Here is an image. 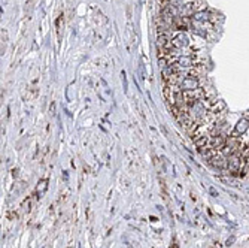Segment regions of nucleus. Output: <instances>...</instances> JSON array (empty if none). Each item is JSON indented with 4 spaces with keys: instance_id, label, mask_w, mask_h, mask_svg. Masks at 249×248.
<instances>
[{
    "instance_id": "0eeeda50",
    "label": "nucleus",
    "mask_w": 249,
    "mask_h": 248,
    "mask_svg": "<svg viewBox=\"0 0 249 248\" xmlns=\"http://www.w3.org/2000/svg\"><path fill=\"white\" fill-rule=\"evenodd\" d=\"M30 206H32V199L28 197V199H26V200L23 202V206H21V208H23L24 212H30V209H32Z\"/></svg>"
},
{
    "instance_id": "39448f33",
    "label": "nucleus",
    "mask_w": 249,
    "mask_h": 248,
    "mask_svg": "<svg viewBox=\"0 0 249 248\" xmlns=\"http://www.w3.org/2000/svg\"><path fill=\"white\" fill-rule=\"evenodd\" d=\"M48 190V180H40L37 187H36V197L40 199V197L45 194V191Z\"/></svg>"
},
{
    "instance_id": "20e7f679",
    "label": "nucleus",
    "mask_w": 249,
    "mask_h": 248,
    "mask_svg": "<svg viewBox=\"0 0 249 248\" xmlns=\"http://www.w3.org/2000/svg\"><path fill=\"white\" fill-rule=\"evenodd\" d=\"M248 128H249V120H246V118H242V120L237 121V124H236V128H234L233 135H234V136L243 135V133H245Z\"/></svg>"
},
{
    "instance_id": "6e6552de",
    "label": "nucleus",
    "mask_w": 249,
    "mask_h": 248,
    "mask_svg": "<svg viewBox=\"0 0 249 248\" xmlns=\"http://www.w3.org/2000/svg\"><path fill=\"white\" fill-rule=\"evenodd\" d=\"M121 76H122V82H124V91L127 93V91H129V88H127V87L129 85H127V78H125V72H124V70L121 72Z\"/></svg>"
},
{
    "instance_id": "1a4fd4ad",
    "label": "nucleus",
    "mask_w": 249,
    "mask_h": 248,
    "mask_svg": "<svg viewBox=\"0 0 249 248\" xmlns=\"http://www.w3.org/2000/svg\"><path fill=\"white\" fill-rule=\"evenodd\" d=\"M209 193H210V196H213V197H218V196H219V194H218V191H216L213 187L209 188Z\"/></svg>"
},
{
    "instance_id": "423d86ee",
    "label": "nucleus",
    "mask_w": 249,
    "mask_h": 248,
    "mask_svg": "<svg viewBox=\"0 0 249 248\" xmlns=\"http://www.w3.org/2000/svg\"><path fill=\"white\" fill-rule=\"evenodd\" d=\"M6 43H8V32L2 30V54H5L6 51Z\"/></svg>"
},
{
    "instance_id": "9d476101",
    "label": "nucleus",
    "mask_w": 249,
    "mask_h": 248,
    "mask_svg": "<svg viewBox=\"0 0 249 248\" xmlns=\"http://www.w3.org/2000/svg\"><path fill=\"white\" fill-rule=\"evenodd\" d=\"M233 242H234V236H231V238H228V241H227V244H228V245H231Z\"/></svg>"
},
{
    "instance_id": "f03ea898",
    "label": "nucleus",
    "mask_w": 249,
    "mask_h": 248,
    "mask_svg": "<svg viewBox=\"0 0 249 248\" xmlns=\"http://www.w3.org/2000/svg\"><path fill=\"white\" fill-rule=\"evenodd\" d=\"M172 43L175 48H179V50H187L189 45V39L188 36L184 33V32H178L175 34V37L172 39Z\"/></svg>"
},
{
    "instance_id": "f257e3e1",
    "label": "nucleus",
    "mask_w": 249,
    "mask_h": 248,
    "mask_svg": "<svg viewBox=\"0 0 249 248\" xmlns=\"http://www.w3.org/2000/svg\"><path fill=\"white\" fill-rule=\"evenodd\" d=\"M201 87V79H198V78H194V76H187L184 81H182V84H180V88H182V91H189V90H197V88H200Z\"/></svg>"
},
{
    "instance_id": "7ed1b4c3",
    "label": "nucleus",
    "mask_w": 249,
    "mask_h": 248,
    "mask_svg": "<svg viewBox=\"0 0 249 248\" xmlns=\"http://www.w3.org/2000/svg\"><path fill=\"white\" fill-rule=\"evenodd\" d=\"M207 162L210 163L212 166H213L215 169H219V171H224V169H227V157L225 155L221 154V151L218 153L216 155H213L210 160H207Z\"/></svg>"
}]
</instances>
